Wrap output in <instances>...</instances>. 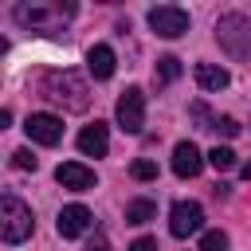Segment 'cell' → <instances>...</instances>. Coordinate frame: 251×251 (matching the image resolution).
<instances>
[{
    "label": "cell",
    "mask_w": 251,
    "mask_h": 251,
    "mask_svg": "<svg viewBox=\"0 0 251 251\" xmlns=\"http://www.w3.org/2000/svg\"><path fill=\"white\" fill-rule=\"evenodd\" d=\"M114 67H118V59H114V47H110V43H94V47L86 51V71H90V78L106 82V78L114 75Z\"/></svg>",
    "instance_id": "7c38bea8"
},
{
    "label": "cell",
    "mask_w": 251,
    "mask_h": 251,
    "mask_svg": "<svg viewBox=\"0 0 251 251\" xmlns=\"http://www.w3.org/2000/svg\"><path fill=\"white\" fill-rule=\"evenodd\" d=\"M200 251H227V235L224 231H204L200 235Z\"/></svg>",
    "instance_id": "d6986e66"
},
{
    "label": "cell",
    "mask_w": 251,
    "mask_h": 251,
    "mask_svg": "<svg viewBox=\"0 0 251 251\" xmlns=\"http://www.w3.org/2000/svg\"><path fill=\"white\" fill-rule=\"evenodd\" d=\"M114 118H118L122 133H141V126H145V90L141 86H126L118 106H114Z\"/></svg>",
    "instance_id": "5b68a950"
},
{
    "label": "cell",
    "mask_w": 251,
    "mask_h": 251,
    "mask_svg": "<svg viewBox=\"0 0 251 251\" xmlns=\"http://www.w3.org/2000/svg\"><path fill=\"white\" fill-rule=\"evenodd\" d=\"M208 129H216V133H224V137H235V133H239V122H235V118H212Z\"/></svg>",
    "instance_id": "44dd1931"
},
{
    "label": "cell",
    "mask_w": 251,
    "mask_h": 251,
    "mask_svg": "<svg viewBox=\"0 0 251 251\" xmlns=\"http://www.w3.org/2000/svg\"><path fill=\"white\" fill-rule=\"evenodd\" d=\"M43 98H51V102H59L67 110H86L90 90H86V82L75 71H51L43 78Z\"/></svg>",
    "instance_id": "6da1fadb"
},
{
    "label": "cell",
    "mask_w": 251,
    "mask_h": 251,
    "mask_svg": "<svg viewBox=\"0 0 251 251\" xmlns=\"http://www.w3.org/2000/svg\"><path fill=\"white\" fill-rule=\"evenodd\" d=\"M24 133L35 145H59L63 141V118H55V114H27Z\"/></svg>",
    "instance_id": "ba28073f"
},
{
    "label": "cell",
    "mask_w": 251,
    "mask_h": 251,
    "mask_svg": "<svg viewBox=\"0 0 251 251\" xmlns=\"http://www.w3.org/2000/svg\"><path fill=\"white\" fill-rule=\"evenodd\" d=\"M149 27L161 35V39H180L188 31V12L176 8V4H161L149 12Z\"/></svg>",
    "instance_id": "8992f818"
},
{
    "label": "cell",
    "mask_w": 251,
    "mask_h": 251,
    "mask_svg": "<svg viewBox=\"0 0 251 251\" xmlns=\"http://www.w3.org/2000/svg\"><path fill=\"white\" fill-rule=\"evenodd\" d=\"M31 231H35L31 208H27L20 196L8 192V196L0 200V239H4V243H24Z\"/></svg>",
    "instance_id": "3957f363"
},
{
    "label": "cell",
    "mask_w": 251,
    "mask_h": 251,
    "mask_svg": "<svg viewBox=\"0 0 251 251\" xmlns=\"http://www.w3.org/2000/svg\"><path fill=\"white\" fill-rule=\"evenodd\" d=\"M129 176H133V180H157V161L137 157V161L129 165Z\"/></svg>",
    "instance_id": "ac0fdd59"
},
{
    "label": "cell",
    "mask_w": 251,
    "mask_h": 251,
    "mask_svg": "<svg viewBox=\"0 0 251 251\" xmlns=\"http://www.w3.org/2000/svg\"><path fill=\"white\" fill-rule=\"evenodd\" d=\"M12 165H16V169H24V173H35V169H39V161H35V153H31V149H16V153H12Z\"/></svg>",
    "instance_id": "ffe728a7"
},
{
    "label": "cell",
    "mask_w": 251,
    "mask_h": 251,
    "mask_svg": "<svg viewBox=\"0 0 251 251\" xmlns=\"http://www.w3.org/2000/svg\"><path fill=\"white\" fill-rule=\"evenodd\" d=\"M180 75H184V67H180L176 55H161V59H157V71H153L157 86H169V82H176Z\"/></svg>",
    "instance_id": "9a60e30c"
},
{
    "label": "cell",
    "mask_w": 251,
    "mask_h": 251,
    "mask_svg": "<svg viewBox=\"0 0 251 251\" xmlns=\"http://www.w3.org/2000/svg\"><path fill=\"white\" fill-rule=\"evenodd\" d=\"M243 176H247V180H251V161H243Z\"/></svg>",
    "instance_id": "cb8c5ba5"
},
{
    "label": "cell",
    "mask_w": 251,
    "mask_h": 251,
    "mask_svg": "<svg viewBox=\"0 0 251 251\" xmlns=\"http://www.w3.org/2000/svg\"><path fill=\"white\" fill-rule=\"evenodd\" d=\"M153 216H157V204L145 200V196H137V200L126 204V224H149Z\"/></svg>",
    "instance_id": "2e32d148"
},
{
    "label": "cell",
    "mask_w": 251,
    "mask_h": 251,
    "mask_svg": "<svg viewBox=\"0 0 251 251\" xmlns=\"http://www.w3.org/2000/svg\"><path fill=\"white\" fill-rule=\"evenodd\" d=\"M86 251H110V239H106L102 231H94V235L86 239Z\"/></svg>",
    "instance_id": "7402d4cb"
},
{
    "label": "cell",
    "mask_w": 251,
    "mask_h": 251,
    "mask_svg": "<svg viewBox=\"0 0 251 251\" xmlns=\"http://www.w3.org/2000/svg\"><path fill=\"white\" fill-rule=\"evenodd\" d=\"M216 43L231 59H251V16H243V12L220 16L216 20Z\"/></svg>",
    "instance_id": "7a4b0ae2"
},
{
    "label": "cell",
    "mask_w": 251,
    "mask_h": 251,
    "mask_svg": "<svg viewBox=\"0 0 251 251\" xmlns=\"http://www.w3.org/2000/svg\"><path fill=\"white\" fill-rule=\"evenodd\" d=\"M12 16L31 31H51L55 24H67L75 16V4H16Z\"/></svg>",
    "instance_id": "277c9868"
},
{
    "label": "cell",
    "mask_w": 251,
    "mask_h": 251,
    "mask_svg": "<svg viewBox=\"0 0 251 251\" xmlns=\"http://www.w3.org/2000/svg\"><path fill=\"white\" fill-rule=\"evenodd\" d=\"M129 251H157V239L141 235V239H133V243H129Z\"/></svg>",
    "instance_id": "603a6c76"
},
{
    "label": "cell",
    "mask_w": 251,
    "mask_h": 251,
    "mask_svg": "<svg viewBox=\"0 0 251 251\" xmlns=\"http://www.w3.org/2000/svg\"><path fill=\"white\" fill-rule=\"evenodd\" d=\"M78 149H82V157H106V149H110V129H106V122L86 126V129L78 133Z\"/></svg>",
    "instance_id": "4fadbf2b"
},
{
    "label": "cell",
    "mask_w": 251,
    "mask_h": 251,
    "mask_svg": "<svg viewBox=\"0 0 251 251\" xmlns=\"http://www.w3.org/2000/svg\"><path fill=\"white\" fill-rule=\"evenodd\" d=\"M196 82H200V90H227V82H231V75L224 71V67H216V63H196Z\"/></svg>",
    "instance_id": "5bb4252c"
},
{
    "label": "cell",
    "mask_w": 251,
    "mask_h": 251,
    "mask_svg": "<svg viewBox=\"0 0 251 251\" xmlns=\"http://www.w3.org/2000/svg\"><path fill=\"white\" fill-rule=\"evenodd\" d=\"M208 165H212V169H216V173H227V169H231V165H235V153H231V149H227V145H216V149H212V153H208Z\"/></svg>",
    "instance_id": "e0dca14e"
},
{
    "label": "cell",
    "mask_w": 251,
    "mask_h": 251,
    "mask_svg": "<svg viewBox=\"0 0 251 251\" xmlns=\"http://www.w3.org/2000/svg\"><path fill=\"white\" fill-rule=\"evenodd\" d=\"M200 227H204V208H200L196 200H176L173 212H169V231H173L176 239H188V235H196Z\"/></svg>",
    "instance_id": "52a82bcc"
},
{
    "label": "cell",
    "mask_w": 251,
    "mask_h": 251,
    "mask_svg": "<svg viewBox=\"0 0 251 251\" xmlns=\"http://www.w3.org/2000/svg\"><path fill=\"white\" fill-rule=\"evenodd\" d=\"M55 180H59L63 188H71V192H90V188L98 184L94 169H86L82 161H63V165L55 169Z\"/></svg>",
    "instance_id": "30bf717a"
},
{
    "label": "cell",
    "mask_w": 251,
    "mask_h": 251,
    "mask_svg": "<svg viewBox=\"0 0 251 251\" xmlns=\"http://www.w3.org/2000/svg\"><path fill=\"white\" fill-rule=\"evenodd\" d=\"M200 169H204L200 149H196L192 141H176V149H173V173H176L180 180H192Z\"/></svg>",
    "instance_id": "8fae6325"
},
{
    "label": "cell",
    "mask_w": 251,
    "mask_h": 251,
    "mask_svg": "<svg viewBox=\"0 0 251 251\" xmlns=\"http://www.w3.org/2000/svg\"><path fill=\"white\" fill-rule=\"evenodd\" d=\"M55 227H59V235H63V239H78V235H86V231L94 227V216H90V208H86V204H67V208L59 212Z\"/></svg>",
    "instance_id": "9c48e42d"
}]
</instances>
